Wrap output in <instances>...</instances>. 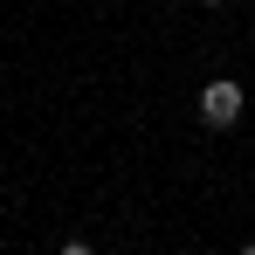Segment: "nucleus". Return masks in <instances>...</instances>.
Listing matches in <instances>:
<instances>
[{
    "instance_id": "f03ea898",
    "label": "nucleus",
    "mask_w": 255,
    "mask_h": 255,
    "mask_svg": "<svg viewBox=\"0 0 255 255\" xmlns=\"http://www.w3.org/2000/svg\"><path fill=\"white\" fill-rule=\"evenodd\" d=\"M62 255H90V242H62Z\"/></svg>"
},
{
    "instance_id": "20e7f679",
    "label": "nucleus",
    "mask_w": 255,
    "mask_h": 255,
    "mask_svg": "<svg viewBox=\"0 0 255 255\" xmlns=\"http://www.w3.org/2000/svg\"><path fill=\"white\" fill-rule=\"evenodd\" d=\"M179 255H200V249H179Z\"/></svg>"
},
{
    "instance_id": "39448f33",
    "label": "nucleus",
    "mask_w": 255,
    "mask_h": 255,
    "mask_svg": "<svg viewBox=\"0 0 255 255\" xmlns=\"http://www.w3.org/2000/svg\"><path fill=\"white\" fill-rule=\"evenodd\" d=\"M242 255H255V242H249V249H242Z\"/></svg>"
},
{
    "instance_id": "7ed1b4c3",
    "label": "nucleus",
    "mask_w": 255,
    "mask_h": 255,
    "mask_svg": "<svg viewBox=\"0 0 255 255\" xmlns=\"http://www.w3.org/2000/svg\"><path fill=\"white\" fill-rule=\"evenodd\" d=\"M200 7H221V0H200Z\"/></svg>"
},
{
    "instance_id": "f257e3e1",
    "label": "nucleus",
    "mask_w": 255,
    "mask_h": 255,
    "mask_svg": "<svg viewBox=\"0 0 255 255\" xmlns=\"http://www.w3.org/2000/svg\"><path fill=\"white\" fill-rule=\"evenodd\" d=\"M200 125L207 131H235L242 125V83H235V76H214V83L200 90Z\"/></svg>"
}]
</instances>
